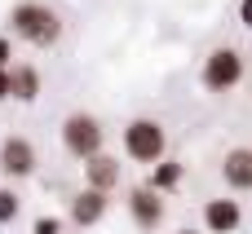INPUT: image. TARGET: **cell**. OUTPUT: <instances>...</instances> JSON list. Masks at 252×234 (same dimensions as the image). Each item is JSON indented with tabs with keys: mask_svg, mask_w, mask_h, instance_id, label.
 I'll use <instances>...</instances> for the list:
<instances>
[{
	"mask_svg": "<svg viewBox=\"0 0 252 234\" xmlns=\"http://www.w3.org/2000/svg\"><path fill=\"white\" fill-rule=\"evenodd\" d=\"M31 234H62V217H35Z\"/></svg>",
	"mask_w": 252,
	"mask_h": 234,
	"instance_id": "cell-14",
	"label": "cell"
},
{
	"mask_svg": "<svg viewBox=\"0 0 252 234\" xmlns=\"http://www.w3.org/2000/svg\"><path fill=\"white\" fill-rule=\"evenodd\" d=\"M221 181L226 190H252V146H235L221 159Z\"/></svg>",
	"mask_w": 252,
	"mask_h": 234,
	"instance_id": "cell-9",
	"label": "cell"
},
{
	"mask_svg": "<svg viewBox=\"0 0 252 234\" xmlns=\"http://www.w3.org/2000/svg\"><path fill=\"white\" fill-rule=\"evenodd\" d=\"M40 88H44V80H40V71H35L31 62H22V66H9V97H13V102L31 106V102L40 97Z\"/></svg>",
	"mask_w": 252,
	"mask_h": 234,
	"instance_id": "cell-11",
	"label": "cell"
},
{
	"mask_svg": "<svg viewBox=\"0 0 252 234\" xmlns=\"http://www.w3.org/2000/svg\"><path fill=\"white\" fill-rule=\"evenodd\" d=\"M0 102H9V71H0Z\"/></svg>",
	"mask_w": 252,
	"mask_h": 234,
	"instance_id": "cell-17",
	"label": "cell"
},
{
	"mask_svg": "<svg viewBox=\"0 0 252 234\" xmlns=\"http://www.w3.org/2000/svg\"><path fill=\"white\" fill-rule=\"evenodd\" d=\"M177 234H199V230H190V226H186V230H177Z\"/></svg>",
	"mask_w": 252,
	"mask_h": 234,
	"instance_id": "cell-18",
	"label": "cell"
},
{
	"mask_svg": "<svg viewBox=\"0 0 252 234\" xmlns=\"http://www.w3.org/2000/svg\"><path fill=\"white\" fill-rule=\"evenodd\" d=\"M244 53L239 49H230V44H217L208 58H204V71H199V84L208 88V93H235L239 84H244Z\"/></svg>",
	"mask_w": 252,
	"mask_h": 234,
	"instance_id": "cell-4",
	"label": "cell"
},
{
	"mask_svg": "<svg viewBox=\"0 0 252 234\" xmlns=\"http://www.w3.org/2000/svg\"><path fill=\"white\" fill-rule=\"evenodd\" d=\"M35 146L22 137V133H9L4 142H0V173L4 177H13V181H22V177H31L35 173Z\"/></svg>",
	"mask_w": 252,
	"mask_h": 234,
	"instance_id": "cell-6",
	"label": "cell"
},
{
	"mask_svg": "<svg viewBox=\"0 0 252 234\" xmlns=\"http://www.w3.org/2000/svg\"><path fill=\"white\" fill-rule=\"evenodd\" d=\"M18 212H22V199H18L9 186H0V226H13Z\"/></svg>",
	"mask_w": 252,
	"mask_h": 234,
	"instance_id": "cell-13",
	"label": "cell"
},
{
	"mask_svg": "<svg viewBox=\"0 0 252 234\" xmlns=\"http://www.w3.org/2000/svg\"><path fill=\"white\" fill-rule=\"evenodd\" d=\"M182 177H186V164H177V159H159L151 173H146V190H155V195H168V190H177L182 186Z\"/></svg>",
	"mask_w": 252,
	"mask_h": 234,
	"instance_id": "cell-12",
	"label": "cell"
},
{
	"mask_svg": "<svg viewBox=\"0 0 252 234\" xmlns=\"http://www.w3.org/2000/svg\"><path fill=\"white\" fill-rule=\"evenodd\" d=\"M9 66H13V40L0 35V71H9Z\"/></svg>",
	"mask_w": 252,
	"mask_h": 234,
	"instance_id": "cell-15",
	"label": "cell"
},
{
	"mask_svg": "<svg viewBox=\"0 0 252 234\" xmlns=\"http://www.w3.org/2000/svg\"><path fill=\"white\" fill-rule=\"evenodd\" d=\"M124 204H128V217H133V226H137V230H159V226H164V217H168L164 195H155V190H146V186H133Z\"/></svg>",
	"mask_w": 252,
	"mask_h": 234,
	"instance_id": "cell-5",
	"label": "cell"
},
{
	"mask_svg": "<svg viewBox=\"0 0 252 234\" xmlns=\"http://www.w3.org/2000/svg\"><path fill=\"white\" fill-rule=\"evenodd\" d=\"M9 31L18 40L35 44V49H53L62 40V18L49 4H40V0H22V4L9 9Z\"/></svg>",
	"mask_w": 252,
	"mask_h": 234,
	"instance_id": "cell-1",
	"label": "cell"
},
{
	"mask_svg": "<svg viewBox=\"0 0 252 234\" xmlns=\"http://www.w3.org/2000/svg\"><path fill=\"white\" fill-rule=\"evenodd\" d=\"M106 208H111V195H102V190H89V186H84V190L71 199L66 217H71V226L89 230V226H97V221L106 217Z\"/></svg>",
	"mask_w": 252,
	"mask_h": 234,
	"instance_id": "cell-8",
	"label": "cell"
},
{
	"mask_svg": "<svg viewBox=\"0 0 252 234\" xmlns=\"http://www.w3.org/2000/svg\"><path fill=\"white\" fill-rule=\"evenodd\" d=\"M84 186L111 195V190L120 186V159H115V155H93V159H84Z\"/></svg>",
	"mask_w": 252,
	"mask_h": 234,
	"instance_id": "cell-10",
	"label": "cell"
},
{
	"mask_svg": "<svg viewBox=\"0 0 252 234\" xmlns=\"http://www.w3.org/2000/svg\"><path fill=\"white\" fill-rule=\"evenodd\" d=\"M239 22L252 27V0H239Z\"/></svg>",
	"mask_w": 252,
	"mask_h": 234,
	"instance_id": "cell-16",
	"label": "cell"
},
{
	"mask_svg": "<svg viewBox=\"0 0 252 234\" xmlns=\"http://www.w3.org/2000/svg\"><path fill=\"white\" fill-rule=\"evenodd\" d=\"M244 226V208H239V199H208L204 204V230L208 234H239Z\"/></svg>",
	"mask_w": 252,
	"mask_h": 234,
	"instance_id": "cell-7",
	"label": "cell"
},
{
	"mask_svg": "<svg viewBox=\"0 0 252 234\" xmlns=\"http://www.w3.org/2000/svg\"><path fill=\"white\" fill-rule=\"evenodd\" d=\"M62 150L71 155V159H93V155H102V142H106V128H102V119L97 115H89V111H71L66 119H62Z\"/></svg>",
	"mask_w": 252,
	"mask_h": 234,
	"instance_id": "cell-2",
	"label": "cell"
},
{
	"mask_svg": "<svg viewBox=\"0 0 252 234\" xmlns=\"http://www.w3.org/2000/svg\"><path fill=\"white\" fill-rule=\"evenodd\" d=\"M124 155L133 159V164H146V168H155L164 155H168V133H164V124L159 119H128L124 124Z\"/></svg>",
	"mask_w": 252,
	"mask_h": 234,
	"instance_id": "cell-3",
	"label": "cell"
}]
</instances>
